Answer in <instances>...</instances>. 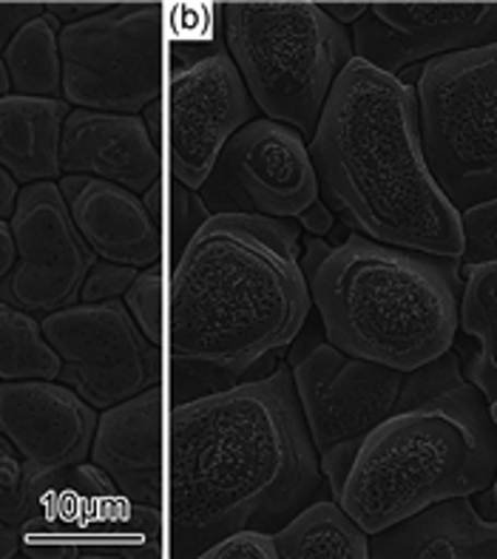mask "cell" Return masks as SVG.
Listing matches in <instances>:
<instances>
[{
	"instance_id": "e575fe53",
	"label": "cell",
	"mask_w": 497,
	"mask_h": 559,
	"mask_svg": "<svg viewBox=\"0 0 497 559\" xmlns=\"http://www.w3.org/2000/svg\"><path fill=\"white\" fill-rule=\"evenodd\" d=\"M17 182L12 179V174L0 168V219H12L14 207H17Z\"/></svg>"
},
{
	"instance_id": "8992f818",
	"label": "cell",
	"mask_w": 497,
	"mask_h": 559,
	"mask_svg": "<svg viewBox=\"0 0 497 559\" xmlns=\"http://www.w3.org/2000/svg\"><path fill=\"white\" fill-rule=\"evenodd\" d=\"M220 14L256 106L312 140L335 80L353 60L344 26L319 3H225Z\"/></svg>"
},
{
	"instance_id": "52a82bcc",
	"label": "cell",
	"mask_w": 497,
	"mask_h": 559,
	"mask_svg": "<svg viewBox=\"0 0 497 559\" xmlns=\"http://www.w3.org/2000/svg\"><path fill=\"white\" fill-rule=\"evenodd\" d=\"M426 163L458 211L497 199V43L435 57L418 78Z\"/></svg>"
},
{
	"instance_id": "4316f807",
	"label": "cell",
	"mask_w": 497,
	"mask_h": 559,
	"mask_svg": "<svg viewBox=\"0 0 497 559\" xmlns=\"http://www.w3.org/2000/svg\"><path fill=\"white\" fill-rule=\"evenodd\" d=\"M28 509V483L26 466L21 454L0 435V523L17 525L23 523Z\"/></svg>"
},
{
	"instance_id": "7c38bea8",
	"label": "cell",
	"mask_w": 497,
	"mask_h": 559,
	"mask_svg": "<svg viewBox=\"0 0 497 559\" xmlns=\"http://www.w3.org/2000/svg\"><path fill=\"white\" fill-rule=\"evenodd\" d=\"M256 103L220 40L179 46L170 69V168L179 185L199 191L222 148L253 122Z\"/></svg>"
},
{
	"instance_id": "2e32d148",
	"label": "cell",
	"mask_w": 497,
	"mask_h": 559,
	"mask_svg": "<svg viewBox=\"0 0 497 559\" xmlns=\"http://www.w3.org/2000/svg\"><path fill=\"white\" fill-rule=\"evenodd\" d=\"M97 420V409L66 383H0V435L21 454L28 486L88 461Z\"/></svg>"
},
{
	"instance_id": "ac0fdd59",
	"label": "cell",
	"mask_w": 497,
	"mask_h": 559,
	"mask_svg": "<svg viewBox=\"0 0 497 559\" xmlns=\"http://www.w3.org/2000/svg\"><path fill=\"white\" fill-rule=\"evenodd\" d=\"M92 463L134 503L163 509V386L99 415Z\"/></svg>"
},
{
	"instance_id": "7a4b0ae2",
	"label": "cell",
	"mask_w": 497,
	"mask_h": 559,
	"mask_svg": "<svg viewBox=\"0 0 497 559\" xmlns=\"http://www.w3.org/2000/svg\"><path fill=\"white\" fill-rule=\"evenodd\" d=\"M310 284L296 227L216 213L179 253L170 284V361L179 392H220L298 338Z\"/></svg>"
},
{
	"instance_id": "cb8c5ba5",
	"label": "cell",
	"mask_w": 497,
	"mask_h": 559,
	"mask_svg": "<svg viewBox=\"0 0 497 559\" xmlns=\"http://www.w3.org/2000/svg\"><path fill=\"white\" fill-rule=\"evenodd\" d=\"M60 21L40 14L12 37L3 51L9 80L21 97L60 99L63 94V60H60Z\"/></svg>"
},
{
	"instance_id": "f35d334b",
	"label": "cell",
	"mask_w": 497,
	"mask_h": 559,
	"mask_svg": "<svg viewBox=\"0 0 497 559\" xmlns=\"http://www.w3.org/2000/svg\"><path fill=\"white\" fill-rule=\"evenodd\" d=\"M159 193H163V182H154L145 191V199H142V205L149 207V213L154 216L156 222H163V211H159Z\"/></svg>"
},
{
	"instance_id": "8d00e7d4",
	"label": "cell",
	"mask_w": 497,
	"mask_h": 559,
	"mask_svg": "<svg viewBox=\"0 0 497 559\" xmlns=\"http://www.w3.org/2000/svg\"><path fill=\"white\" fill-rule=\"evenodd\" d=\"M21 551V534L9 523H0V559H12Z\"/></svg>"
},
{
	"instance_id": "d6986e66",
	"label": "cell",
	"mask_w": 497,
	"mask_h": 559,
	"mask_svg": "<svg viewBox=\"0 0 497 559\" xmlns=\"http://www.w3.org/2000/svg\"><path fill=\"white\" fill-rule=\"evenodd\" d=\"M57 185L80 236L97 259L137 270L159 262V222L137 193L94 177H63Z\"/></svg>"
},
{
	"instance_id": "9a60e30c",
	"label": "cell",
	"mask_w": 497,
	"mask_h": 559,
	"mask_svg": "<svg viewBox=\"0 0 497 559\" xmlns=\"http://www.w3.org/2000/svg\"><path fill=\"white\" fill-rule=\"evenodd\" d=\"M497 43V3H372L355 23V55L383 74L426 57Z\"/></svg>"
},
{
	"instance_id": "4dcf8cb0",
	"label": "cell",
	"mask_w": 497,
	"mask_h": 559,
	"mask_svg": "<svg viewBox=\"0 0 497 559\" xmlns=\"http://www.w3.org/2000/svg\"><path fill=\"white\" fill-rule=\"evenodd\" d=\"M40 14H46V3H0V51H7L12 37Z\"/></svg>"
},
{
	"instance_id": "ab89813d",
	"label": "cell",
	"mask_w": 497,
	"mask_h": 559,
	"mask_svg": "<svg viewBox=\"0 0 497 559\" xmlns=\"http://www.w3.org/2000/svg\"><path fill=\"white\" fill-rule=\"evenodd\" d=\"M9 88H12V80H9L7 63H3V57H0V97H7Z\"/></svg>"
},
{
	"instance_id": "603a6c76",
	"label": "cell",
	"mask_w": 497,
	"mask_h": 559,
	"mask_svg": "<svg viewBox=\"0 0 497 559\" xmlns=\"http://www.w3.org/2000/svg\"><path fill=\"white\" fill-rule=\"evenodd\" d=\"M461 330L477 338L466 376L489 404H497V259L466 267L461 296Z\"/></svg>"
},
{
	"instance_id": "6da1fadb",
	"label": "cell",
	"mask_w": 497,
	"mask_h": 559,
	"mask_svg": "<svg viewBox=\"0 0 497 559\" xmlns=\"http://www.w3.org/2000/svg\"><path fill=\"white\" fill-rule=\"evenodd\" d=\"M319 483V452L287 367L174 406L170 548L177 557H202L241 528H282Z\"/></svg>"
},
{
	"instance_id": "e0dca14e",
	"label": "cell",
	"mask_w": 497,
	"mask_h": 559,
	"mask_svg": "<svg viewBox=\"0 0 497 559\" xmlns=\"http://www.w3.org/2000/svg\"><path fill=\"white\" fill-rule=\"evenodd\" d=\"M60 168L66 177H94L145 193L159 182V148L142 117L74 108L66 117L60 140Z\"/></svg>"
},
{
	"instance_id": "1f68e13d",
	"label": "cell",
	"mask_w": 497,
	"mask_h": 559,
	"mask_svg": "<svg viewBox=\"0 0 497 559\" xmlns=\"http://www.w3.org/2000/svg\"><path fill=\"white\" fill-rule=\"evenodd\" d=\"M111 9L108 3H46V14L57 17V21H66V26L80 21H88L94 14Z\"/></svg>"
},
{
	"instance_id": "74e56055",
	"label": "cell",
	"mask_w": 497,
	"mask_h": 559,
	"mask_svg": "<svg viewBox=\"0 0 497 559\" xmlns=\"http://www.w3.org/2000/svg\"><path fill=\"white\" fill-rule=\"evenodd\" d=\"M159 117H163V106H159V99L156 103H151L149 108H145V126H149V134L151 140H154V145H159V136H163V126H159Z\"/></svg>"
},
{
	"instance_id": "ffe728a7",
	"label": "cell",
	"mask_w": 497,
	"mask_h": 559,
	"mask_svg": "<svg viewBox=\"0 0 497 559\" xmlns=\"http://www.w3.org/2000/svg\"><path fill=\"white\" fill-rule=\"evenodd\" d=\"M378 559H497V520H483L469 497H449L372 534Z\"/></svg>"
},
{
	"instance_id": "9c48e42d",
	"label": "cell",
	"mask_w": 497,
	"mask_h": 559,
	"mask_svg": "<svg viewBox=\"0 0 497 559\" xmlns=\"http://www.w3.org/2000/svg\"><path fill=\"white\" fill-rule=\"evenodd\" d=\"M63 99L140 117L163 94V7L120 3L60 32Z\"/></svg>"
},
{
	"instance_id": "60d3db41",
	"label": "cell",
	"mask_w": 497,
	"mask_h": 559,
	"mask_svg": "<svg viewBox=\"0 0 497 559\" xmlns=\"http://www.w3.org/2000/svg\"><path fill=\"white\" fill-rule=\"evenodd\" d=\"M489 409H492V418H495V424H497V404H489Z\"/></svg>"
},
{
	"instance_id": "83f0119b",
	"label": "cell",
	"mask_w": 497,
	"mask_h": 559,
	"mask_svg": "<svg viewBox=\"0 0 497 559\" xmlns=\"http://www.w3.org/2000/svg\"><path fill=\"white\" fill-rule=\"evenodd\" d=\"M463 222V239H466V250H463L461 262L466 267L483 262H495L497 259V199L481 202V205L469 207L461 213Z\"/></svg>"
},
{
	"instance_id": "836d02e7",
	"label": "cell",
	"mask_w": 497,
	"mask_h": 559,
	"mask_svg": "<svg viewBox=\"0 0 497 559\" xmlns=\"http://www.w3.org/2000/svg\"><path fill=\"white\" fill-rule=\"evenodd\" d=\"M298 219H301V225H305L312 236H324L327 230H330V225H333V213H330L327 205H319V202H316V205H312L310 211L301 213Z\"/></svg>"
},
{
	"instance_id": "5bb4252c",
	"label": "cell",
	"mask_w": 497,
	"mask_h": 559,
	"mask_svg": "<svg viewBox=\"0 0 497 559\" xmlns=\"http://www.w3.org/2000/svg\"><path fill=\"white\" fill-rule=\"evenodd\" d=\"M17 264L0 282V301L46 319L74 307L97 255L71 219L60 185H26L12 216Z\"/></svg>"
},
{
	"instance_id": "44dd1931",
	"label": "cell",
	"mask_w": 497,
	"mask_h": 559,
	"mask_svg": "<svg viewBox=\"0 0 497 559\" xmlns=\"http://www.w3.org/2000/svg\"><path fill=\"white\" fill-rule=\"evenodd\" d=\"M69 114L66 99L0 97V168L21 185L60 177V140Z\"/></svg>"
},
{
	"instance_id": "277c9868",
	"label": "cell",
	"mask_w": 497,
	"mask_h": 559,
	"mask_svg": "<svg viewBox=\"0 0 497 559\" xmlns=\"http://www.w3.org/2000/svg\"><path fill=\"white\" fill-rule=\"evenodd\" d=\"M495 475L489 401L447 353L406 372L395 412L364 440L335 500L364 532L378 534L426 506L486 491Z\"/></svg>"
},
{
	"instance_id": "d590c367",
	"label": "cell",
	"mask_w": 497,
	"mask_h": 559,
	"mask_svg": "<svg viewBox=\"0 0 497 559\" xmlns=\"http://www.w3.org/2000/svg\"><path fill=\"white\" fill-rule=\"evenodd\" d=\"M321 9H324L327 14H330V17H333L335 23H350V21H362L364 14L369 12V7L367 3H319Z\"/></svg>"
},
{
	"instance_id": "d4e9b609",
	"label": "cell",
	"mask_w": 497,
	"mask_h": 559,
	"mask_svg": "<svg viewBox=\"0 0 497 559\" xmlns=\"http://www.w3.org/2000/svg\"><path fill=\"white\" fill-rule=\"evenodd\" d=\"M60 369L40 321L0 301V381H57Z\"/></svg>"
},
{
	"instance_id": "d6a6232c",
	"label": "cell",
	"mask_w": 497,
	"mask_h": 559,
	"mask_svg": "<svg viewBox=\"0 0 497 559\" xmlns=\"http://www.w3.org/2000/svg\"><path fill=\"white\" fill-rule=\"evenodd\" d=\"M17 264V245H14L12 222L0 219V282L9 276Z\"/></svg>"
},
{
	"instance_id": "b9f144b4",
	"label": "cell",
	"mask_w": 497,
	"mask_h": 559,
	"mask_svg": "<svg viewBox=\"0 0 497 559\" xmlns=\"http://www.w3.org/2000/svg\"><path fill=\"white\" fill-rule=\"evenodd\" d=\"M492 489H495V506H497V475H495V483H492Z\"/></svg>"
},
{
	"instance_id": "ba28073f",
	"label": "cell",
	"mask_w": 497,
	"mask_h": 559,
	"mask_svg": "<svg viewBox=\"0 0 497 559\" xmlns=\"http://www.w3.org/2000/svg\"><path fill=\"white\" fill-rule=\"evenodd\" d=\"M21 551L35 559L163 557V514L134 503L94 463H78L28 486Z\"/></svg>"
},
{
	"instance_id": "f1b7e54d",
	"label": "cell",
	"mask_w": 497,
	"mask_h": 559,
	"mask_svg": "<svg viewBox=\"0 0 497 559\" xmlns=\"http://www.w3.org/2000/svg\"><path fill=\"white\" fill-rule=\"evenodd\" d=\"M140 276V270L128 267V264H114V262H94L88 270V276L80 290V301L83 305H103V301H114V298L126 296L128 287L134 284Z\"/></svg>"
},
{
	"instance_id": "30bf717a",
	"label": "cell",
	"mask_w": 497,
	"mask_h": 559,
	"mask_svg": "<svg viewBox=\"0 0 497 559\" xmlns=\"http://www.w3.org/2000/svg\"><path fill=\"white\" fill-rule=\"evenodd\" d=\"M291 372L321 472L339 497L362 443L395 412L406 372L341 353L330 341L293 353Z\"/></svg>"
},
{
	"instance_id": "5b68a950",
	"label": "cell",
	"mask_w": 497,
	"mask_h": 559,
	"mask_svg": "<svg viewBox=\"0 0 497 559\" xmlns=\"http://www.w3.org/2000/svg\"><path fill=\"white\" fill-rule=\"evenodd\" d=\"M312 262V305L341 353L415 372L452 349L461 324V259L350 236Z\"/></svg>"
},
{
	"instance_id": "4fadbf2b",
	"label": "cell",
	"mask_w": 497,
	"mask_h": 559,
	"mask_svg": "<svg viewBox=\"0 0 497 559\" xmlns=\"http://www.w3.org/2000/svg\"><path fill=\"white\" fill-rule=\"evenodd\" d=\"M199 197L213 216H301L319 202V177L307 140L276 120L248 122L222 148Z\"/></svg>"
},
{
	"instance_id": "8fae6325",
	"label": "cell",
	"mask_w": 497,
	"mask_h": 559,
	"mask_svg": "<svg viewBox=\"0 0 497 559\" xmlns=\"http://www.w3.org/2000/svg\"><path fill=\"white\" fill-rule=\"evenodd\" d=\"M40 324L63 361L57 381L94 409H111L163 381L159 347L145 338L117 298L103 305L66 307L46 316Z\"/></svg>"
},
{
	"instance_id": "7402d4cb",
	"label": "cell",
	"mask_w": 497,
	"mask_h": 559,
	"mask_svg": "<svg viewBox=\"0 0 497 559\" xmlns=\"http://www.w3.org/2000/svg\"><path fill=\"white\" fill-rule=\"evenodd\" d=\"M279 557L287 559H364L369 539L341 503L319 500L279 528Z\"/></svg>"
},
{
	"instance_id": "484cf974",
	"label": "cell",
	"mask_w": 497,
	"mask_h": 559,
	"mask_svg": "<svg viewBox=\"0 0 497 559\" xmlns=\"http://www.w3.org/2000/svg\"><path fill=\"white\" fill-rule=\"evenodd\" d=\"M122 305L145 333V338L159 347L163 344V270L159 264L142 270L134 284L128 287Z\"/></svg>"
},
{
	"instance_id": "f546056e",
	"label": "cell",
	"mask_w": 497,
	"mask_h": 559,
	"mask_svg": "<svg viewBox=\"0 0 497 559\" xmlns=\"http://www.w3.org/2000/svg\"><path fill=\"white\" fill-rule=\"evenodd\" d=\"M205 559H273L279 557L276 534L262 528H241L202 554Z\"/></svg>"
},
{
	"instance_id": "3957f363",
	"label": "cell",
	"mask_w": 497,
	"mask_h": 559,
	"mask_svg": "<svg viewBox=\"0 0 497 559\" xmlns=\"http://www.w3.org/2000/svg\"><path fill=\"white\" fill-rule=\"evenodd\" d=\"M327 207L392 248L461 259V211L426 163L418 92L353 57L310 142Z\"/></svg>"
}]
</instances>
